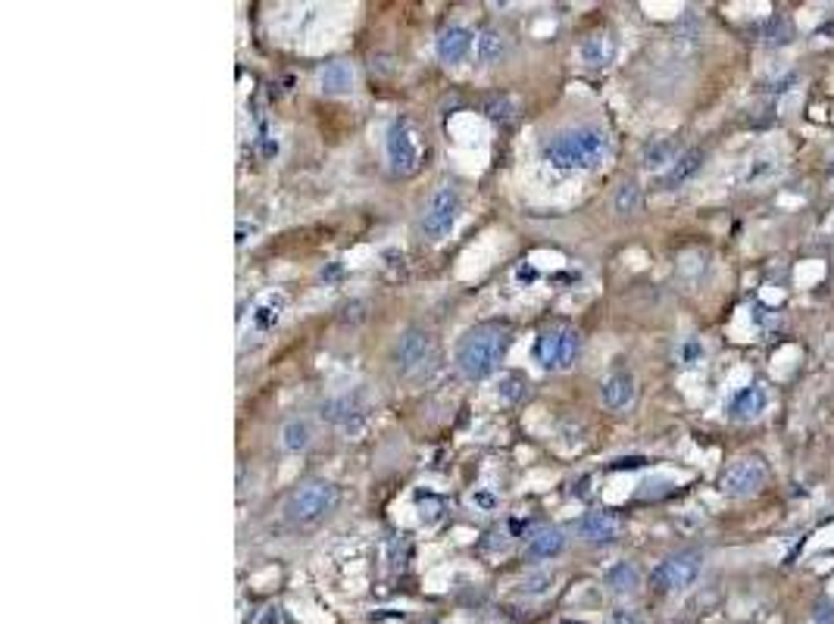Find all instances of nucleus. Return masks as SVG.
<instances>
[{
    "instance_id": "obj_12",
    "label": "nucleus",
    "mask_w": 834,
    "mask_h": 624,
    "mask_svg": "<svg viewBox=\"0 0 834 624\" xmlns=\"http://www.w3.org/2000/svg\"><path fill=\"white\" fill-rule=\"evenodd\" d=\"M634 394H638V381H634L632 372H613V374H606L603 384H600V400H603V406L613 409V413L632 406Z\"/></svg>"
},
{
    "instance_id": "obj_2",
    "label": "nucleus",
    "mask_w": 834,
    "mask_h": 624,
    "mask_svg": "<svg viewBox=\"0 0 834 624\" xmlns=\"http://www.w3.org/2000/svg\"><path fill=\"white\" fill-rule=\"evenodd\" d=\"M606 157H610V135L600 125H575L541 147V159L556 172L597 169Z\"/></svg>"
},
{
    "instance_id": "obj_1",
    "label": "nucleus",
    "mask_w": 834,
    "mask_h": 624,
    "mask_svg": "<svg viewBox=\"0 0 834 624\" xmlns=\"http://www.w3.org/2000/svg\"><path fill=\"white\" fill-rule=\"evenodd\" d=\"M510 343H513V328L507 322H479L459 337L453 363L466 381H485L500 369Z\"/></svg>"
},
{
    "instance_id": "obj_18",
    "label": "nucleus",
    "mask_w": 834,
    "mask_h": 624,
    "mask_svg": "<svg viewBox=\"0 0 834 624\" xmlns=\"http://www.w3.org/2000/svg\"><path fill=\"white\" fill-rule=\"evenodd\" d=\"M566 531L562 527H538V531H531L529 543H525V556L529 559H538V562H547V559H556V556L566 549Z\"/></svg>"
},
{
    "instance_id": "obj_31",
    "label": "nucleus",
    "mask_w": 834,
    "mask_h": 624,
    "mask_svg": "<svg viewBox=\"0 0 834 624\" xmlns=\"http://www.w3.org/2000/svg\"><path fill=\"white\" fill-rule=\"evenodd\" d=\"M610 624H644V621H641V612H634V609H616Z\"/></svg>"
},
{
    "instance_id": "obj_23",
    "label": "nucleus",
    "mask_w": 834,
    "mask_h": 624,
    "mask_svg": "<svg viewBox=\"0 0 834 624\" xmlns=\"http://www.w3.org/2000/svg\"><path fill=\"white\" fill-rule=\"evenodd\" d=\"M354 415H360V400L350 394L344 396H332L328 403H322V418L332 425H347Z\"/></svg>"
},
{
    "instance_id": "obj_20",
    "label": "nucleus",
    "mask_w": 834,
    "mask_h": 624,
    "mask_svg": "<svg viewBox=\"0 0 834 624\" xmlns=\"http://www.w3.org/2000/svg\"><path fill=\"white\" fill-rule=\"evenodd\" d=\"M704 159H706L704 147H691V150H685L682 157L675 159V166H672L669 172L663 175V188L665 190H675V188L687 185V181H691L694 175L704 169Z\"/></svg>"
},
{
    "instance_id": "obj_14",
    "label": "nucleus",
    "mask_w": 834,
    "mask_h": 624,
    "mask_svg": "<svg viewBox=\"0 0 834 624\" xmlns=\"http://www.w3.org/2000/svg\"><path fill=\"white\" fill-rule=\"evenodd\" d=\"M766 406H769V391H766L763 384H750V387H741V391L731 396L728 415L735 418V422H753V418H759L766 413Z\"/></svg>"
},
{
    "instance_id": "obj_8",
    "label": "nucleus",
    "mask_w": 834,
    "mask_h": 624,
    "mask_svg": "<svg viewBox=\"0 0 834 624\" xmlns=\"http://www.w3.org/2000/svg\"><path fill=\"white\" fill-rule=\"evenodd\" d=\"M704 571V553L700 549H682V553H672L656 565L650 584L660 593H682L687 587H694V581Z\"/></svg>"
},
{
    "instance_id": "obj_21",
    "label": "nucleus",
    "mask_w": 834,
    "mask_h": 624,
    "mask_svg": "<svg viewBox=\"0 0 834 624\" xmlns=\"http://www.w3.org/2000/svg\"><path fill=\"white\" fill-rule=\"evenodd\" d=\"M507 50H510L507 35L497 32V28H485V32L479 35V41H475V54H479V63H485V66L500 63L503 56H507Z\"/></svg>"
},
{
    "instance_id": "obj_22",
    "label": "nucleus",
    "mask_w": 834,
    "mask_h": 624,
    "mask_svg": "<svg viewBox=\"0 0 834 624\" xmlns=\"http://www.w3.org/2000/svg\"><path fill=\"white\" fill-rule=\"evenodd\" d=\"M603 581L610 587V593H616V597H632V593L641 587V571L634 568L632 562H619L606 571Z\"/></svg>"
},
{
    "instance_id": "obj_16",
    "label": "nucleus",
    "mask_w": 834,
    "mask_h": 624,
    "mask_svg": "<svg viewBox=\"0 0 834 624\" xmlns=\"http://www.w3.org/2000/svg\"><path fill=\"white\" fill-rule=\"evenodd\" d=\"M313 440H316V425H313V418H306V415H291L288 422L282 425V431H278V444H282V450L291 453V456L306 453L313 446Z\"/></svg>"
},
{
    "instance_id": "obj_33",
    "label": "nucleus",
    "mask_w": 834,
    "mask_h": 624,
    "mask_svg": "<svg viewBox=\"0 0 834 624\" xmlns=\"http://www.w3.org/2000/svg\"><path fill=\"white\" fill-rule=\"evenodd\" d=\"M566 624H582V621H566Z\"/></svg>"
},
{
    "instance_id": "obj_28",
    "label": "nucleus",
    "mask_w": 834,
    "mask_h": 624,
    "mask_svg": "<svg viewBox=\"0 0 834 624\" xmlns=\"http://www.w3.org/2000/svg\"><path fill=\"white\" fill-rule=\"evenodd\" d=\"M551 584H553V575H551V571H529V575L522 578V584H519V590H522V593H531V597H538V593H544Z\"/></svg>"
},
{
    "instance_id": "obj_3",
    "label": "nucleus",
    "mask_w": 834,
    "mask_h": 624,
    "mask_svg": "<svg viewBox=\"0 0 834 624\" xmlns=\"http://www.w3.org/2000/svg\"><path fill=\"white\" fill-rule=\"evenodd\" d=\"M338 506V487L332 481H306L284 499V518L294 527H313L325 521Z\"/></svg>"
},
{
    "instance_id": "obj_19",
    "label": "nucleus",
    "mask_w": 834,
    "mask_h": 624,
    "mask_svg": "<svg viewBox=\"0 0 834 624\" xmlns=\"http://www.w3.org/2000/svg\"><path fill=\"white\" fill-rule=\"evenodd\" d=\"M319 87L325 94H350L356 87V69H354V63H347V60H332V63H325L322 66V72H319Z\"/></svg>"
},
{
    "instance_id": "obj_25",
    "label": "nucleus",
    "mask_w": 834,
    "mask_h": 624,
    "mask_svg": "<svg viewBox=\"0 0 834 624\" xmlns=\"http://www.w3.org/2000/svg\"><path fill=\"white\" fill-rule=\"evenodd\" d=\"M641 207H644V190L638 181L619 185L616 197H613V210H616L619 216H634V212H641Z\"/></svg>"
},
{
    "instance_id": "obj_6",
    "label": "nucleus",
    "mask_w": 834,
    "mask_h": 624,
    "mask_svg": "<svg viewBox=\"0 0 834 624\" xmlns=\"http://www.w3.org/2000/svg\"><path fill=\"white\" fill-rule=\"evenodd\" d=\"M459 212H463L459 190L453 185H438L435 190H431L426 212H422V234H426L431 244L444 240L453 229H457Z\"/></svg>"
},
{
    "instance_id": "obj_9",
    "label": "nucleus",
    "mask_w": 834,
    "mask_h": 624,
    "mask_svg": "<svg viewBox=\"0 0 834 624\" xmlns=\"http://www.w3.org/2000/svg\"><path fill=\"white\" fill-rule=\"evenodd\" d=\"M766 465L757 456H741L722 472V494L731 499H750L766 487Z\"/></svg>"
},
{
    "instance_id": "obj_17",
    "label": "nucleus",
    "mask_w": 834,
    "mask_h": 624,
    "mask_svg": "<svg viewBox=\"0 0 834 624\" xmlns=\"http://www.w3.org/2000/svg\"><path fill=\"white\" fill-rule=\"evenodd\" d=\"M575 54H578V63L588 66V69H603V66H610L613 56H616V41H613V35H606V32H594V35H588V38H582Z\"/></svg>"
},
{
    "instance_id": "obj_29",
    "label": "nucleus",
    "mask_w": 834,
    "mask_h": 624,
    "mask_svg": "<svg viewBox=\"0 0 834 624\" xmlns=\"http://www.w3.org/2000/svg\"><path fill=\"white\" fill-rule=\"evenodd\" d=\"M341 322H344V325H360V322H366V303H363V300H354V303L344 306Z\"/></svg>"
},
{
    "instance_id": "obj_26",
    "label": "nucleus",
    "mask_w": 834,
    "mask_h": 624,
    "mask_svg": "<svg viewBox=\"0 0 834 624\" xmlns=\"http://www.w3.org/2000/svg\"><path fill=\"white\" fill-rule=\"evenodd\" d=\"M763 38L769 47H785V44L794 41V22L788 16H772L763 28Z\"/></svg>"
},
{
    "instance_id": "obj_10",
    "label": "nucleus",
    "mask_w": 834,
    "mask_h": 624,
    "mask_svg": "<svg viewBox=\"0 0 834 624\" xmlns=\"http://www.w3.org/2000/svg\"><path fill=\"white\" fill-rule=\"evenodd\" d=\"M578 540L591 543V547H606L622 534V521L613 512H588L575 521Z\"/></svg>"
},
{
    "instance_id": "obj_7",
    "label": "nucleus",
    "mask_w": 834,
    "mask_h": 624,
    "mask_svg": "<svg viewBox=\"0 0 834 624\" xmlns=\"http://www.w3.org/2000/svg\"><path fill=\"white\" fill-rule=\"evenodd\" d=\"M535 356L547 372H569L582 356V334L569 325L547 328L535 343Z\"/></svg>"
},
{
    "instance_id": "obj_32",
    "label": "nucleus",
    "mask_w": 834,
    "mask_h": 624,
    "mask_svg": "<svg viewBox=\"0 0 834 624\" xmlns=\"http://www.w3.org/2000/svg\"><path fill=\"white\" fill-rule=\"evenodd\" d=\"M816 624H834V606L831 603H822L816 609Z\"/></svg>"
},
{
    "instance_id": "obj_5",
    "label": "nucleus",
    "mask_w": 834,
    "mask_h": 624,
    "mask_svg": "<svg viewBox=\"0 0 834 624\" xmlns=\"http://www.w3.org/2000/svg\"><path fill=\"white\" fill-rule=\"evenodd\" d=\"M435 356H438L435 334L413 325L397 337V347H394V372H397L404 381H419L422 374L431 369Z\"/></svg>"
},
{
    "instance_id": "obj_13",
    "label": "nucleus",
    "mask_w": 834,
    "mask_h": 624,
    "mask_svg": "<svg viewBox=\"0 0 834 624\" xmlns=\"http://www.w3.org/2000/svg\"><path fill=\"white\" fill-rule=\"evenodd\" d=\"M682 153L685 150L678 147L675 138H669V135L650 138V141L641 147V166L647 169V172H669Z\"/></svg>"
},
{
    "instance_id": "obj_30",
    "label": "nucleus",
    "mask_w": 834,
    "mask_h": 624,
    "mask_svg": "<svg viewBox=\"0 0 834 624\" xmlns=\"http://www.w3.org/2000/svg\"><path fill=\"white\" fill-rule=\"evenodd\" d=\"M488 113H491L494 119H510V116L516 113V104L510 97H494L491 104H488Z\"/></svg>"
},
{
    "instance_id": "obj_4",
    "label": "nucleus",
    "mask_w": 834,
    "mask_h": 624,
    "mask_svg": "<svg viewBox=\"0 0 834 624\" xmlns=\"http://www.w3.org/2000/svg\"><path fill=\"white\" fill-rule=\"evenodd\" d=\"M385 159H387V169H391V175H397V179H409V175L419 172L422 166V138L419 131H416V125L409 119H394L391 128H387V138H385Z\"/></svg>"
},
{
    "instance_id": "obj_15",
    "label": "nucleus",
    "mask_w": 834,
    "mask_h": 624,
    "mask_svg": "<svg viewBox=\"0 0 834 624\" xmlns=\"http://www.w3.org/2000/svg\"><path fill=\"white\" fill-rule=\"evenodd\" d=\"M284 310H288V297H284V293H278V291H269L266 297H260L257 306H253L251 328L257 334L275 332V328L282 325V319H284Z\"/></svg>"
},
{
    "instance_id": "obj_27",
    "label": "nucleus",
    "mask_w": 834,
    "mask_h": 624,
    "mask_svg": "<svg viewBox=\"0 0 834 624\" xmlns=\"http://www.w3.org/2000/svg\"><path fill=\"white\" fill-rule=\"evenodd\" d=\"M675 356H678V365H685V369H694V365L704 359V343H700L697 337H685V341L678 343Z\"/></svg>"
},
{
    "instance_id": "obj_24",
    "label": "nucleus",
    "mask_w": 834,
    "mask_h": 624,
    "mask_svg": "<svg viewBox=\"0 0 834 624\" xmlns=\"http://www.w3.org/2000/svg\"><path fill=\"white\" fill-rule=\"evenodd\" d=\"M531 387H529V378H522V374L510 372V374H500V381H497V400L500 403H510V406H516V403L529 400Z\"/></svg>"
},
{
    "instance_id": "obj_11",
    "label": "nucleus",
    "mask_w": 834,
    "mask_h": 624,
    "mask_svg": "<svg viewBox=\"0 0 834 624\" xmlns=\"http://www.w3.org/2000/svg\"><path fill=\"white\" fill-rule=\"evenodd\" d=\"M472 47H475V32L472 28H466V26H448L435 38L438 60L448 63V66H459L466 56L472 54Z\"/></svg>"
}]
</instances>
